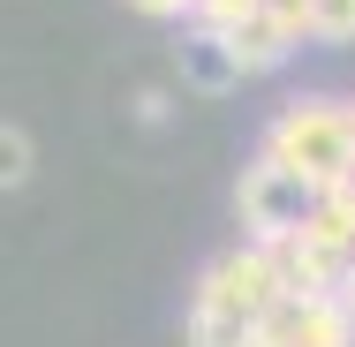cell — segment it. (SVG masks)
Listing matches in <instances>:
<instances>
[{"label":"cell","mask_w":355,"mask_h":347,"mask_svg":"<svg viewBox=\"0 0 355 347\" xmlns=\"http://www.w3.org/2000/svg\"><path fill=\"white\" fill-rule=\"evenodd\" d=\"M250 8H257L265 23H280V30L295 38V46L310 38V0H250Z\"/></svg>","instance_id":"8fae6325"},{"label":"cell","mask_w":355,"mask_h":347,"mask_svg":"<svg viewBox=\"0 0 355 347\" xmlns=\"http://www.w3.org/2000/svg\"><path fill=\"white\" fill-rule=\"evenodd\" d=\"M340 106H348V151H355V98H340ZM348 181H355V174H348Z\"/></svg>","instance_id":"5bb4252c"},{"label":"cell","mask_w":355,"mask_h":347,"mask_svg":"<svg viewBox=\"0 0 355 347\" xmlns=\"http://www.w3.org/2000/svg\"><path fill=\"white\" fill-rule=\"evenodd\" d=\"M129 8H144V15H197V0H129Z\"/></svg>","instance_id":"7c38bea8"},{"label":"cell","mask_w":355,"mask_h":347,"mask_svg":"<svg viewBox=\"0 0 355 347\" xmlns=\"http://www.w3.org/2000/svg\"><path fill=\"white\" fill-rule=\"evenodd\" d=\"M182 75H189L197 91H234V83H242V69H234V53L219 46L212 30H189V38H182Z\"/></svg>","instance_id":"52a82bcc"},{"label":"cell","mask_w":355,"mask_h":347,"mask_svg":"<svg viewBox=\"0 0 355 347\" xmlns=\"http://www.w3.org/2000/svg\"><path fill=\"white\" fill-rule=\"evenodd\" d=\"M257 159H272L287 166L302 189H340L355 174V151H348V106L340 98H287L280 114H272V129H265V151Z\"/></svg>","instance_id":"6da1fadb"},{"label":"cell","mask_w":355,"mask_h":347,"mask_svg":"<svg viewBox=\"0 0 355 347\" xmlns=\"http://www.w3.org/2000/svg\"><path fill=\"white\" fill-rule=\"evenodd\" d=\"M197 310H219V317H234V325H250V332H265V317L280 310V279H272V257L257 249V242H234L227 257H212L205 272H197V294H189Z\"/></svg>","instance_id":"7a4b0ae2"},{"label":"cell","mask_w":355,"mask_h":347,"mask_svg":"<svg viewBox=\"0 0 355 347\" xmlns=\"http://www.w3.org/2000/svg\"><path fill=\"white\" fill-rule=\"evenodd\" d=\"M265 332L280 347H355V317L340 310V294H310V302H280Z\"/></svg>","instance_id":"277c9868"},{"label":"cell","mask_w":355,"mask_h":347,"mask_svg":"<svg viewBox=\"0 0 355 347\" xmlns=\"http://www.w3.org/2000/svg\"><path fill=\"white\" fill-rule=\"evenodd\" d=\"M242 347H280V340H272V332H250V340H242Z\"/></svg>","instance_id":"9a60e30c"},{"label":"cell","mask_w":355,"mask_h":347,"mask_svg":"<svg viewBox=\"0 0 355 347\" xmlns=\"http://www.w3.org/2000/svg\"><path fill=\"white\" fill-rule=\"evenodd\" d=\"M310 38L318 46H355V0H310Z\"/></svg>","instance_id":"30bf717a"},{"label":"cell","mask_w":355,"mask_h":347,"mask_svg":"<svg viewBox=\"0 0 355 347\" xmlns=\"http://www.w3.org/2000/svg\"><path fill=\"white\" fill-rule=\"evenodd\" d=\"M310 204H318V189H302V181H295L287 166H272V159H250V166H242V181H234L242 242H257V249L287 242V234L310 219Z\"/></svg>","instance_id":"3957f363"},{"label":"cell","mask_w":355,"mask_h":347,"mask_svg":"<svg viewBox=\"0 0 355 347\" xmlns=\"http://www.w3.org/2000/svg\"><path fill=\"white\" fill-rule=\"evenodd\" d=\"M31 166H38V143L23 121H0V189H23L31 181Z\"/></svg>","instance_id":"ba28073f"},{"label":"cell","mask_w":355,"mask_h":347,"mask_svg":"<svg viewBox=\"0 0 355 347\" xmlns=\"http://www.w3.org/2000/svg\"><path fill=\"white\" fill-rule=\"evenodd\" d=\"M242 340H250V325H234V317L189 302V332H182V347H242Z\"/></svg>","instance_id":"9c48e42d"},{"label":"cell","mask_w":355,"mask_h":347,"mask_svg":"<svg viewBox=\"0 0 355 347\" xmlns=\"http://www.w3.org/2000/svg\"><path fill=\"white\" fill-rule=\"evenodd\" d=\"M197 30H205V23H197ZM212 38L227 46V53H234V69H242V75H272L287 53H295V38H287L280 23H265L257 8H242V15L212 23Z\"/></svg>","instance_id":"8992f818"},{"label":"cell","mask_w":355,"mask_h":347,"mask_svg":"<svg viewBox=\"0 0 355 347\" xmlns=\"http://www.w3.org/2000/svg\"><path fill=\"white\" fill-rule=\"evenodd\" d=\"M340 310L355 317V265H348V279H340Z\"/></svg>","instance_id":"4fadbf2b"},{"label":"cell","mask_w":355,"mask_h":347,"mask_svg":"<svg viewBox=\"0 0 355 347\" xmlns=\"http://www.w3.org/2000/svg\"><path fill=\"white\" fill-rule=\"evenodd\" d=\"M265 257H272V279H280V302H310V294H340V279H348V265H340V257L310 249L302 234L272 242Z\"/></svg>","instance_id":"5b68a950"}]
</instances>
